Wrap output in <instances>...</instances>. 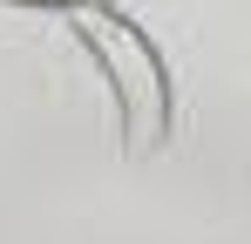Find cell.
Here are the masks:
<instances>
[{
  "mask_svg": "<svg viewBox=\"0 0 251 244\" xmlns=\"http://www.w3.org/2000/svg\"><path fill=\"white\" fill-rule=\"evenodd\" d=\"M7 7H34V14H82L95 0H7Z\"/></svg>",
  "mask_w": 251,
  "mask_h": 244,
  "instance_id": "7a4b0ae2",
  "label": "cell"
},
{
  "mask_svg": "<svg viewBox=\"0 0 251 244\" xmlns=\"http://www.w3.org/2000/svg\"><path fill=\"white\" fill-rule=\"evenodd\" d=\"M75 41L88 48L95 75L109 81V95H116L123 149L136 163L156 156L170 143V122H176V88H170V68H163V54H156V41L143 34L123 7H109V0H95V7L75 14Z\"/></svg>",
  "mask_w": 251,
  "mask_h": 244,
  "instance_id": "6da1fadb",
  "label": "cell"
}]
</instances>
